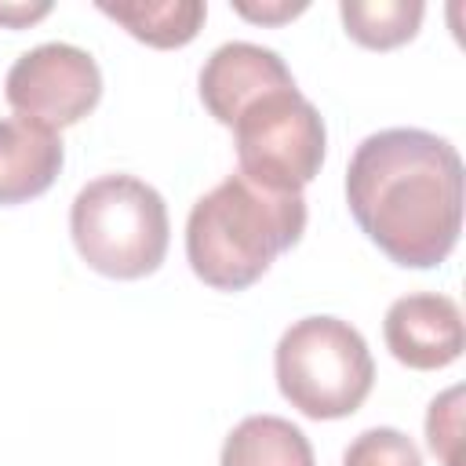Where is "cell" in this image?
<instances>
[{"label": "cell", "mask_w": 466, "mask_h": 466, "mask_svg": "<svg viewBox=\"0 0 466 466\" xmlns=\"http://www.w3.org/2000/svg\"><path fill=\"white\" fill-rule=\"evenodd\" d=\"M66 160L62 138L22 116H0V208L51 189Z\"/></svg>", "instance_id": "9c48e42d"}, {"label": "cell", "mask_w": 466, "mask_h": 466, "mask_svg": "<svg viewBox=\"0 0 466 466\" xmlns=\"http://www.w3.org/2000/svg\"><path fill=\"white\" fill-rule=\"evenodd\" d=\"M342 466H422V455L408 433L393 426H371L350 441Z\"/></svg>", "instance_id": "4fadbf2b"}, {"label": "cell", "mask_w": 466, "mask_h": 466, "mask_svg": "<svg viewBox=\"0 0 466 466\" xmlns=\"http://www.w3.org/2000/svg\"><path fill=\"white\" fill-rule=\"evenodd\" d=\"M346 204L360 233L390 262L433 269L462 233L459 149L422 127L375 131L350 157Z\"/></svg>", "instance_id": "6da1fadb"}, {"label": "cell", "mask_w": 466, "mask_h": 466, "mask_svg": "<svg viewBox=\"0 0 466 466\" xmlns=\"http://www.w3.org/2000/svg\"><path fill=\"white\" fill-rule=\"evenodd\" d=\"M386 350L415 371H437L462 357V309L451 295L415 291L397 299L382 320Z\"/></svg>", "instance_id": "52a82bcc"}, {"label": "cell", "mask_w": 466, "mask_h": 466, "mask_svg": "<svg viewBox=\"0 0 466 466\" xmlns=\"http://www.w3.org/2000/svg\"><path fill=\"white\" fill-rule=\"evenodd\" d=\"M7 106L47 131H62L84 120L102 98V69L76 44H40L15 58L4 80Z\"/></svg>", "instance_id": "8992f818"}, {"label": "cell", "mask_w": 466, "mask_h": 466, "mask_svg": "<svg viewBox=\"0 0 466 466\" xmlns=\"http://www.w3.org/2000/svg\"><path fill=\"white\" fill-rule=\"evenodd\" d=\"M346 33L371 51H390L408 44L426 15V4L419 0H342L339 4Z\"/></svg>", "instance_id": "7c38bea8"}, {"label": "cell", "mask_w": 466, "mask_h": 466, "mask_svg": "<svg viewBox=\"0 0 466 466\" xmlns=\"http://www.w3.org/2000/svg\"><path fill=\"white\" fill-rule=\"evenodd\" d=\"M302 233V193H277L237 171L193 204L186 218V258L208 288L244 291Z\"/></svg>", "instance_id": "7a4b0ae2"}, {"label": "cell", "mask_w": 466, "mask_h": 466, "mask_svg": "<svg viewBox=\"0 0 466 466\" xmlns=\"http://www.w3.org/2000/svg\"><path fill=\"white\" fill-rule=\"evenodd\" d=\"M98 11L149 47H182L200 33L208 18V7L200 0H135V4L98 0Z\"/></svg>", "instance_id": "8fae6325"}, {"label": "cell", "mask_w": 466, "mask_h": 466, "mask_svg": "<svg viewBox=\"0 0 466 466\" xmlns=\"http://www.w3.org/2000/svg\"><path fill=\"white\" fill-rule=\"evenodd\" d=\"M47 11H51V4H0V25L22 29V25L44 18Z\"/></svg>", "instance_id": "2e32d148"}, {"label": "cell", "mask_w": 466, "mask_h": 466, "mask_svg": "<svg viewBox=\"0 0 466 466\" xmlns=\"http://www.w3.org/2000/svg\"><path fill=\"white\" fill-rule=\"evenodd\" d=\"M280 397L306 419L353 415L375 382V360L364 335L339 317L295 320L273 353Z\"/></svg>", "instance_id": "277c9868"}, {"label": "cell", "mask_w": 466, "mask_h": 466, "mask_svg": "<svg viewBox=\"0 0 466 466\" xmlns=\"http://www.w3.org/2000/svg\"><path fill=\"white\" fill-rule=\"evenodd\" d=\"M69 233L95 273L138 280L157 273L167 255V204L135 175H102L73 197Z\"/></svg>", "instance_id": "3957f363"}, {"label": "cell", "mask_w": 466, "mask_h": 466, "mask_svg": "<svg viewBox=\"0 0 466 466\" xmlns=\"http://www.w3.org/2000/svg\"><path fill=\"white\" fill-rule=\"evenodd\" d=\"M309 4L306 0H262V4H248V0H237L233 11L244 15L248 22H262V25H280V22H291L306 11Z\"/></svg>", "instance_id": "9a60e30c"}, {"label": "cell", "mask_w": 466, "mask_h": 466, "mask_svg": "<svg viewBox=\"0 0 466 466\" xmlns=\"http://www.w3.org/2000/svg\"><path fill=\"white\" fill-rule=\"evenodd\" d=\"M277 87H295L291 69L273 47H262L251 40H229L215 47L200 69V102L226 127H233V120L255 98Z\"/></svg>", "instance_id": "ba28073f"}, {"label": "cell", "mask_w": 466, "mask_h": 466, "mask_svg": "<svg viewBox=\"0 0 466 466\" xmlns=\"http://www.w3.org/2000/svg\"><path fill=\"white\" fill-rule=\"evenodd\" d=\"M233 146L240 175L277 193H302L320 175L328 131L299 87H277L233 120Z\"/></svg>", "instance_id": "5b68a950"}, {"label": "cell", "mask_w": 466, "mask_h": 466, "mask_svg": "<svg viewBox=\"0 0 466 466\" xmlns=\"http://www.w3.org/2000/svg\"><path fill=\"white\" fill-rule=\"evenodd\" d=\"M426 444L441 466H462V386L433 397L426 411Z\"/></svg>", "instance_id": "5bb4252c"}, {"label": "cell", "mask_w": 466, "mask_h": 466, "mask_svg": "<svg viewBox=\"0 0 466 466\" xmlns=\"http://www.w3.org/2000/svg\"><path fill=\"white\" fill-rule=\"evenodd\" d=\"M218 466H313V448L295 422L248 415L229 430Z\"/></svg>", "instance_id": "30bf717a"}]
</instances>
